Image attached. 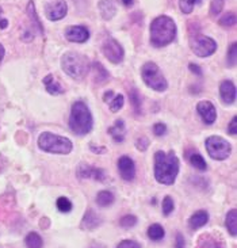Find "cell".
<instances>
[{
	"instance_id": "cell-1",
	"label": "cell",
	"mask_w": 237,
	"mask_h": 248,
	"mask_svg": "<svg viewBox=\"0 0 237 248\" xmlns=\"http://www.w3.org/2000/svg\"><path fill=\"white\" fill-rule=\"evenodd\" d=\"M179 174V159L174 151L168 154L157 151L155 154V178L162 185H174Z\"/></svg>"
},
{
	"instance_id": "cell-2",
	"label": "cell",
	"mask_w": 237,
	"mask_h": 248,
	"mask_svg": "<svg viewBox=\"0 0 237 248\" xmlns=\"http://www.w3.org/2000/svg\"><path fill=\"white\" fill-rule=\"evenodd\" d=\"M150 44L155 47L169 45L176 38V25L172 18L167 15H160L150 23L149 29Z\"/></svg>"
},
{
	"instance_id": "cell-3",
	"label": "cell",
	"mask_w": 237,
	"mask_h": 248,
	"mask_svg": "<svg viewBox=\"0 0 237 248\" xmlns=\"http://www.w3.org/2000/svg\"><path fill=\"white\" fill-rule=\"evenodd\" d=\"M92 125H94V120L87 105L84 102L74 103L69 117L71 130L77 136H84L92 130Z\"/></svg>"
},
{
	"instance_id": "cell-4",
	"label": "cell",
	"mask_w": 237,
	"mask_h": 248,
	"mask_svg": "<svg viewBox=\"0 0 237 248\" xmlns=\"http://www.w3.org/2000/svg\"><path fill=\"white\" fill-rule=\"evenodd\" d=\"M89 67L87 57L77 52H67L61 59L62 71L72 79H83L88 74Z\"/></svg>"
},
{
	"instance_id": "cell-5",
	"label": "cell",
	"mask_w": 237,
	"mask_h": 248,
	"mask_svg": "<svg viewBox=\"0 0 237 248\" xmlns=\"http://www.w3.org/2000/svg\"><path fill=\"white\" fill-rule=\"evenodd\" d=\"M38 147L49 154L67 155L72 151V141L59 134L44 132L38 137Z\"/></svg>"
},
{
	"instance_id": "cell-6",
	"label": "cell",
	"mask_w": 237,
	"mask_h": 248,
	"mask_svg": "<svg viewBox=\"0 0 237 248\" xmlns=\"http://www.w3.org/2000/svg\"><path fill=\"white\" fill-rule=\"evenodd\" d=\"M141 76L144 83L149 88L163 93L168 88V83L165 80L164 75L160 71V68L156 65L155 62H147L141 68Z\"/></svg>"
},
{
	"instance_id": "cell-7",
	"label": "cell",
	"mask_w": 237,
	"mask_h": 248,
	"mask_svg": "<svg viewBox=\"0 0 237 248\" xmlns=\"http://www.w3.org/2000/svg\"><path fill=\"white\" fill-rule=\"evenodd\" d=\"M206 149L210 157L214 160H225L230 156L232 148L228 141L220 136H211L206 140Z\"/></svg>"
},
{
	"instance_id": "cell-8",
	"label": "cell",
	"mask_w": 237,
	"mask_h": 248,
	"mask_svg": "<svg viewBox=\"0 0 237 248\" xmlns=\"http://www.w3.org/2000/svg\"><path fill=\"white\" fill-rule=\"evenodd\" d=\"M190 47L198 57H209L216 52L217 42L210 37L196 34L190 38Z\"/></svg>"
},
{
	"instance_id": "cell-9",
	"label": "cell",
	"mask_w": 237,
	"mask_h": 248,
	"mask_svg": "<svg viewBox=\"0 0 237 248\" xmlns=\"http://www.w3.org/2000/svg\"><path fill=\"white\" fill-rule=\"evenodd\" d=\"M102 53L104 54V57L108 61H111L113 64H118L123 60V47L121 46V44L114 38H107V40L103 42L102 45Z\"/></svg>"
},
{
	"instance_id": "cell-10",
	"label": "cell",
	"mask_w": 237,
	"mask_h": 248,
	"mask_svg": "<svg viewBox=\"0 0 237 248\" xmlns=\"http://www.w3.org/2000/svg\"><path fill=\"white\" fill-rule=\"evenodd\" d=\"M68 13V7L65 0H54L50 1L45 8V14L49 20H60L62 19Z\"/></svg>"
},
{
	"instance_id": "cell-11",
	"label": "cell",
	"mask_w": 237,
	"mask_h": 248,
	"mask_svg": "<svg viewBox=\"0 0 237 248\" xmlns=\"http://www.w3.org/2000/svg\"><path fill=\"white\" fill-rule=\"evenodd\" d=\"M196 111L206 125L214 124L217 120V111L214 105L209 101H202L196 105Z\"/></svg>"
},
{
	"instance_id": "cell-12",
	"label": "cell",
	"mask_w": 237,
	"mask_h": 248,
	"mask_svg": "<svg viewBox=\"0 0 237 248\" xmlns=\"http://www.w3.org/2000/svg\"><path fill=\"white\" fill-rule=\"evenodd\" d=\"M118 171L119 175L122 176V179L126 182H130L134 179L135 176V166L134 161L132 160V157L129 156H121L118 159Z\"/></svg>"
},
{
	"instance_id": "cell-13",
	"label": "cell",
	"mask_w": 237,
	"mask_h": 248,
	"mask_svg": "<svg viewBox=\"0 0 237 248\" xmlns=\"http://www.w3.org/2000/svg\"><path fill=\"white\" fill-rule=\"evenodd\" d=\"M195 248H225V242L220 235H216L214 232L203 233L198 242Z\"/></svg>"
},
{
	"instance_id": "cell-14",
	"label": "cell",
	"mask_w": 237,
	"mask_h": 248,
	"mask_svg": "<svg viewBox=\"0 0 237 248\" xmlns=\"http://www.w3.org/2000/svg\"><path fill=\"white\" fill-rule=\"evenodd\" d=\"M77 178L80 179H94V181L104 182L106 175L102 171L101 168L94 167V166H88V164H81L77 168Z\"/></svg>"
},
{
	"instance_id": "cell-15",
	"label": "cell",
	"mask_w": 237,
	"mask_h": 248,
	"mask_svg": "<svg viewBox=\"0 0 237 248\" xmlns=\"http://www.w3.org/2000/svg\"><path fill=\"white\" fill-rule=\"evenodd\" d=\"M65 38L71 42L83 44L89 38V31L86 26H69L65 30Z\"/></svg>"
},
{
	"instance_id": "cell-16",
	"label": "cell",
	"mask_w": 237,
	"mask_h": 248,
	"mask_svg": "<svg viewBox=\"0 0 237 248\" xmlns=\"http://www.w3.org/2000/svg\"><path fill=\"white\" fill-rule=\"evenodd\" d=\"M220 95L221 99L228 105H232L236 101V86L230 80H223L220 86Z\"/></svg>"
},
{
	"instance_id": "cell-17",
	"label": "cell",
	"mask_w": 237,
	"mask_h": 248,
	"mask_svg": "<svg viewBox=\"0 0 237 248\" xmlns=\"http://www.w3.org/2000/svg\"><path fill=\"white\" fill-rule=\"evenodd\" d=\"M99 225H101V217L96 215L92 209H88L81 220V228L86 231H92V229L98 228Z\"/></svg>"
},
{
	"instance_id": "cell-18",
	"label": "cell",
	"mask_w": 237,
	"mask_h": 248,
	"mask_svg": "<svg viewBox=\"0 0 237 248\" xmlns=\"http://www.w3.org/2000/svg\"><path fill=\"white\" fill-rule=\"evenodd\" d=\"M209 221V213L206 210H198L189 218V227L193 231L202 228Z\"/></svg>"
},
{
	"instance_id": "cell-19",
	"label": "cell",
	"mask_w": 237,
	"mask_h": 248,
	"mask_svg": "<svg viewBox=\"0 0 237 248\" xmlns=\"http://www.w3.org/2000/svg\"><path fill=\"white\" fill-rule=\"evenodd\" d=\"M110 136L114 139L115 142H121L125 140V134H126V129H125V124L122 120L115 121V124L111 127H108L107 130Z\"/></svg>"
},
{
	"instance_id": "cell-20",
	"label": "cell",
	"mask_w": 237,
	"mask_h": 248,
	"mask_svg": "<svg viewBox=\"0 0 237 248\" xmlns=\"http://www.w3.org/2000/svg\"><path fill=\"white\" fill-rule=\"evenodd\" d=\"M99 11L103 19H111L117 13V8L113 0H101L99 1Z\"/></svg>"
},
{
	"instance_id": "cell-21",
	"label": "cell",
	"mask_w": 237,
	"mask_h": 248,
	"mask_svg": "<svg viewBox=\"0 0 237 248\" xmlns=\"http://www.w3.org/2000/svg\"><path fill=\"white\" fill-rule=\"evenodd\" d=\"M44 84L46 87V91L52 95H60L64 93V90L60 86V83L57 80H54L53 75H47L44 78Z\"/></svg>"
},
{
	"instance_id": "cell-22",
	"label": "cell",
	"mask_w": 237,
	"mask_h": 248,
	"mask_svg": "<svg viewBox=\"0 0 237 248\" xmlns=\"http://www.w3.org/2000/svg\"><path fill=\"white\" fill-rule=\"evenodd\" d=\"M92 72H94V80L98 84H103L106 83L108 79V72L106 71V68L102 65L101 62H92Z\"/></svg>"
},
{
	"instance_id": "cell-23",
	"label": "cell",
	"mask_w": 237,
	"mask_h": 248,
	"mask_svg": "<svg viewBox=\"0 0 237 248\" xmlns=\"http://www.w3.org/2000/svg\"><path fill=\"white\" fill-rule=\"evenodd\" d=\"M225 225L226 229L229 231V233L232 236L237 235V210L232 209L228 212V215L225 217Z\"/></svg>"
},
{
	"instance_id": "cell-24",
	"label": "cell",
	"mask_w": 237,
	"mask_h": 248,
	"mask_svg": "<svg viewBox=\"0 0 237 248\" xmlns=\"http://www.w3.org/2000/svg\"><path fill=\"white\" fill-rule=\"evenodd\" d=\"M96 203L101 206V208H107L110 205L114 203V194L108 190H103L99 191L96 195Z\"/></svg>"
},
{
	"instance_id": "cell-25",
	"label": "cell",
	"mask_w": 237,
	"mask_h": 248,
	"mask_svg": "<svg viewBox=\"0 0 237 248\" xmlns=\"http://www.w3.org/2000/svg\"><path fill=\"white\" fill-rule=\"evenodd\" d=\"M164 236H165V232L160 224H152L148 228V237L153 242H160L164 239Z\"/></svg>"
},
{
	"instance_id": "cell-26",
	"label": "cell",
	"mask_w": 237,
	"mask_h": 248,
	"mask_svg": "<svg viewBox=\"0 0 237 248\" xmlns=\"http://www.w3.org/2000/svg\"><path fill=\"white\" fill-rule=\"evenodd\" d=\"M25 244L27 248H42L44 242H42V237L35 232H30L25 239Z\"/></svg>"
},
{
	"instance_id": "cell-27",
	"label": "cell",
	"mask_w": 237,
	"mask_h": 248,
	"mask_svg": "<svg viewBox=\"0 0 237 248\" xmlns=\"http://www.w3.org/2000/svg\"><path fill=\"white\" fill-rule=\"evenodd\" d=\"M27 14L30 16V19L34 23V27H37L40 30L41 34H44V29H42V25H41L40 19L37 16V11H35V7H34L33 1H29V6H27Z\"/></svg>"
},
{
	"instance_id": "cell-28",
	"label": "cell",
	"mask_w": 237,
	"mask_h": 248,
	"mask_svg": "<svg viewBox=\"0 0 237 248\" xmlns=\"http://www.w3.org/2000/svg\"><path fill=\"white\" fill-rule=\"evenodd\" d=\"M202 0H179V8L183 14H191L196 4H201Z\"/></svg>"
},
{
	"instance_id": "cell-29",
	"label": "cell",
	"mask_w": 237,
	"mask_h": 248,
	"mask_svg": "<svg viewBox=\"0 0 237 248\" xmlns=\"http://www.w3.org/2000/svg\"><path fill=\"white\" fill-rule=\"evenodd\" d=\"M190 163H191V166L196 170H199V171H205L206 168H207V164H206V161L203 159L202 156L199 154H193L190 156Z\"/></svg>"
},
{
	"instance_id": "cell-30",
	"label": "cell",
	"mask_w": 237,
	"mask_h": 248,
	"mask_svg": "<svg viewBox=\"0 0 237 248\" xmlns=\"http://www.w3.org/2000/svg\"><path fill=\"white\" fill-rule=\"evenodd\" d=\"M129 96H130V102H132V105H133L134 111L137 114H140V113H141V98H140V95L137 93V90H134V88L130 90Z\"/></svg>"
},
{
	"instance_id": "cell-31",
	"label": "cell",
	"mask_w": 237,
	"mask_h": 248,
	"mask_svg": "<svg viewBox=\"0 0 237 248\" xmlns=\"http://www.w3.org/2000/svg\"><path fill=\"white\" fill-rule=\"evenodd\" d=\"M218 23L221 25L222 27H232L236 25V14L233 13H228L225 14L223 16L220 18Z\"/></svg>"
},
{
	"instance_id": "cell-32",
	"label": "cell",
	"mask_w": 237,
	"mask_h": 248,
	"mask_svg": "<svg viewBox=\"0 0 237 248\" xmlns=\"http://www.w3.org/2000/svg\"><path fill=\"white\" fill-rule=\"evenodd\" d=\"M56 205H57V209L60 210L61 213H68V212L72 210V202L69 201L67 197H60L56 202Z\"/></svg>"
},
{
	"instance_id": "cell-33",
	"label": "cell",
	"mask_w": 237,
	"mask_h": 248,
	"mask_svg": "<svg viewBox=\"0 0 237 248\" xmlns=\"http://www.w3.org/2000/svg\"><path fill=\"white\" fill-rule=\"evenodd\" d=\"M135 224H137V217L133 215L123 216L121 220H119V225L125 229L133 228V227H135Z\"/></svg>"
},
{
	"instance_id": "cell-34",
	"label": "cell",
	"mask_w": 237,
	"mask_h": 248,
	"mask_svg": "<svg viewBox=\"0 0 237 248\" xmlns=\"http://www.w3.org/2000/svg\"><path fill=\"white\" fill-rule=\"evenodd\" d=\"M237 62V44L233 42L229 47V52H228V65L229 67H235Z\"/></svg>"
},
{
	"instance_id": "cell-35",
	"label": "cell",
	"mask_w": 237,
	"mask_h": 248,
	"mask_svg": "<svg viewBox=\"0 0 237 248\" xmlns=\"http://www.w3.org/2000/svg\"><path fill=\"white\" fill-rule=\"evenodd\" d=\"M174 208H175V203H174V200L167 195L163 201V213L164 216H169L172 212H174Z\"/></svg>"
},
{
	"instance_id": "cell-36",
	"label": "cell",
	"mask_w": 237,
	"mask_h": 248,
	"mask_svg": "<svg viewBox=\"0 0 237 248\" xmlns=\"http://www.w3.org/2000/svg\"><path fill=\"white\" fill-rule=\"evenodd\" d=\"M108 105H110V110L113 113H117L123 106V96L122 95H114V99L110 102Z\"/></svg>"
},
{
	"instance_id": "cell-37",
	"label": "cell",
	"mask_w": 237,
	"mask_h": 248,
	"mask_svg": "<svg viewBox=\"0 0 237 248\" xmlns=\"http://www.w3.org/2000/svg\"><path fill=\"white\" fill-rule=\"evenodd\" d=\"M222 8L223 0H211V4H210V13H211V15H218L222 11Z\"/></svg>"
},
{
	"instance_id": "cell-38",
	"label": "cell",
	"mask_w": 237,
	"mask_h": 248,
	"mask_svg": "<svg viewBox=\"0 0 237 248\" xmlns=\"http://www.w3.org/2000/svg\"><path fill=\"white\" fill-rule=\"evenodd\" d=\"M117 248H141V244L135 240H122Z\"/></svg>"
},
{
	"instance_id": "cell-39",
	"label": "cell",
	"mask_w": 237,
	"mask_h": 248,
	"mask_svg": "<svg viewBox=\"0 0 237 248\" xmlns=\"http://www.w3.org/2000/svg\"><path fill=\"white\" fill-rule=\"evenodd\" d=\"M135 147H137L138 151H147V148L149 147V140L145 137V136H142V137H140V139L137 140V142H135Z\"/></svg>"
},
{
	"instance_id": "cell-40",
	"label": "cell",
	"mask_w": 237,
	"mask_h": 248,
	"mask_svg": "<svg viewBox=\"0 0 237 248\" xmlns=\"http://www.w3.org/2000/svg\"><path fill=\"white\" fill-rule=\"evenodd\" d=\"M167 132V126L164 125V124H162V122H159V124H156L155 126H153V133L156 134V136H163V134Z\"/></svg>"
},
{
	"instance_id": "cell-41",
	"label": "cell",
	"mask_w": 237,
	"mask_h": 248,
	"mask_svg": "<svg viewBox=\"0 0 237 248\" xmlns=\"http://www.w3.org/2000/svg\"><path fill=\"white\" fill-rule=\"evenodd\" d=\"M184 237L182 233H176V240H175V248H184Z\"/></svg>"
},
{
	"instance_id": "cell-42",
	"label": "cell",
	"mask_w": 237,
	"mask_h": 248,
	"mask_svg": "<svg viewBox=\"0 0 237 248\" xmlns=\"http://www.w3.org/2000/svg\"><path fill=\"white\" fill-rule=\"evenodd\" d=\"M229 133L232 136H237V117H233V120L230 122Z\"/></svg>"
},
{
	"instance_id": "cell-43",
	"label": "cell",
	"mask_w": 237,
	"mask_h": 248,
	"mask_svg": "<svg viewBox=\"0 0 237 248\" xmlns=\"http://www.w3.org/2000/svg\"><path fill=\"white\" fill-rule=\"evenodd\" d=\"M189 68L191 69V72H193V74L198 75V76H201V75H202V69H201V67H199V65H195V64H190Z\"/></svg>"
},
{
	"instance_id": "cell-44",
	"label": "cell",
	"mask_w": 237,
	"mask_h": 248,
	"mask_svg": "<svg viewBox=\"0 0 237 248\" xmlns=\"http://www.w3.org/2000/svg\"><path fill=\"white\" fill-rule=\"evenodd\" d=\"M110 98H114V93H113V91H107V93L104 94V96H103V101L108 102Z\"/></svg>"
},
{
	"instance_id": "cell-45",
	"label": "cell",
	"mask_w": 237,
	"mask_h": 248,
	"mask_svg": "<svg viewBox=\"0 0 237 248\" xmlns=\"http://www.w3.org/2000/svg\"><path fill=\"white\" fill-rule=\"evenodd\" d=\"M7 26H8V20L0 19V29H1V30H4V29H7Z\"/></svg>"
},
{
	"instance_id": "cell-46",
	"label": "cell",
	"mask_w": 237,
	"mask_h": 248,
	"mask_svg": "<svg viewBox=\"0 0 237 248\" xmlns=\"http://www.w3.org/2000/svg\"><path fill=\"white\" fill-rule=\"evenodd\" d=\"M4 53H6V50H4V46L0 44V62L3 60V57H4Z\"/></svg>"
},
{
	"instance_id": "cell-47",
	"label": "cell",
	"mask_w": 237,
	"mask_h": 248,
	"mask_svg": "<svg viewBox=\"0 0 237 248\" xmlns=\"http://www.w3.org/2000/svg\"><path fill=\"white\" fill-rule=\"evenodd\" d=\"M122 3H123V6L130 7L133 4V0H122Z\"/></svg>"
},
{
	"instance_id": "cell-48",
	"label": "cell",
	"mask_w": 237,
	"mask_h": 248,
	"mask_svg": "<svg viewBox=\"0 0 237 248\" xmlns=\"http://www.w3.org/2000/svg\"><path fill=\"white\" fill-rule=\"evenodd\" d=\"M0 14H1V8H0Z\"/></svg>"
}]
</instances>
